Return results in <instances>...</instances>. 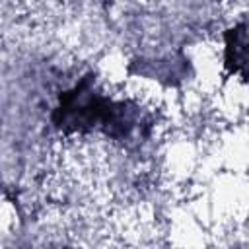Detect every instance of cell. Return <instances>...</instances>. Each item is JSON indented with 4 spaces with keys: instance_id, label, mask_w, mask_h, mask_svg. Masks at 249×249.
I'll list each match as a JSON object with an SVG mask.
<instances>
[{
    "instance_id": "1",
    "label": "cell",
    "mask_w": 249,
    "mask_h": 249,
    "mask_svg": "<svg viewBox=\"0 0 249 249\" xmlns=\"http://www.w3.org/2000/svg\"><path fill=\"white\" fill-rule=\"evenodd\" d=\"M226 66L231 72H241L249 78V25L241 23L226 33Z\"/></svg>"
}]
</instances>
